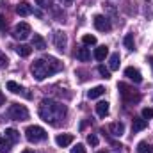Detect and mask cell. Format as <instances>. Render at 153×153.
<instances>
[{"instance_id": "cell-25", "label": "cell", "mask_w": 153, "mask_h": 153, "mask_svg": "<svg viewBox=\"0 0 153 153\" xmlns=\"http://www.w3.org/2000/svg\"><path fill=\"white\" fill-rule=\"evenodd\" d=\"M123 43H125V46H126L128 50H134V48H135V43H134V36H132V34H126L125 39H123Z\"/></svg>"}, {"instance_id": "cell-3", "label": "cell", "mask_w": 153, "mask_h": 153, "mask_svg": "<svg viewBox=\"0 0 153 153\" xmlns=\"http://www.w3.org/2000/svg\"><path fill=\"white\" fill-rule=\"evenodd\" d=\"M117 89H119V94H121V98H123V102H125L126 105L139 103V100H141V94H139V93H137L134 87H130V85H126V84L119 82Z\"/></svg>"}, {"instance_id": "cell-4", "label": "cell", "mask_w": 153, "mask_h": 153, "mask_svg": "<svg viewBox=\"0 0 153 153\" xmlns=\"http://www.w3.org/2000/svg\"><path fill=\"white\" fill-rule=\"evenodd\" d=\"M25 137H27L29 143H41V141H45V139L48 137V134H46L45 128H41V126H38V125H34V126H27V130H25Z\"/></svg>"}, {"instance_id": "cell-2", "label": "cell", "mask_w": 153, "mask_h": 153, "mask_svg": "<svg viewBox=\"0 0 153 153\" xmlns=\"http://www.w3.org/2000/svg\"><path fill=\"white\" fill-rule=\"evenodd\" d=\"M62 70V62L59 61V59H55V57H43V59H38V61H34L32 62V66H30V71H32V75L36 80H45L46 76L53 75V73H57V71H61Z\"/></svg>"}, {"instance_id": "cell-23", "label": "cell", "mask_w": 153, "mask_h": 153, "mask_svg": "<svg viewBox=\"0 0 153 153\" xmlns=\"http://www.w3.org/2000/svg\"><path fill=\"white\" fill-rule=\"evenodd\" d=\"M137 153H153V144L146 143V141H141L137 144Z\"/></svg>"}, {"instance_id": "cell-27", "label": "cell", "mask_w": 153, "mask_h": 153, "mask_svg": "<svg viewBox=\"0 0 153 153\" xmlns=\"http://www.w3.org/2000/svg\"><path fill=\"white\" fill-rule=\"evenodd\" d=\"M98 71L103 78H111V70H107L105 66H98Z\"/></svg>"}, {"instance_id": "cell-33", "label": "cell", "mask_w": 153, "mask_h": 153, "mask_svg": "<svg viewBox=\"0 0 153 153\" xmlns=\"http://www.w3.org/2000/svg\"><path fill=\"white\" fill-rule=\"evenodd\" d=\"M0 30H2V32H5V30H7V22L4 20V16H2V14H0Z\"/></svg>"}, {"instance_id": "cell-14", "label": "cell", "mask_w": 153, "mask_h": 153, "mask_svg": "<svg viewBox=\"0 0 153 153\" xmlns=\"http://www.w3.org/2000/svg\"><path fill=\"white\" fill-rule=\"evenodd\" d=\"M16 13H18L20 16H29V14H32V5L27 4V2H20V4L16 5Z\"/></svg>"}, {"instance_id": "cell-32", "label": "cell", "mask_w": 153, "mask_h": 153, "mask_svg": "<svg viewBox=\"0 0 153 153\" xmlns=\"http://www.w3.org/2000/svg\"><path fill=\"white\" fill-rule=\"evenodd\" d=\"M36 4H38L39 7H43V9L50 7V0H36Z\"/></svg>"}, {"instance_id": "cell-9", "label": "cell", "mask_w": 153, "mask_h": 153, "mask_svg": "<svg viewBox=\"0 0 153 153\" xmlns=\"http://www.w3.org/2000/svg\"><path fill=\"white\" fill-rule=\"evenodd\" d=\"M53 45H55V48H57L59 52H64V48H66V34L57 30V32L53 34Z\"/></svg>"}, {"instance_id": "cell-36", "label": "cell", "mask_w": 153, "mask_h": 153, "mask_svg": "<svg viewBox=\"0 0 153 153\" xmlns=\"http://www.w3.org/2000/svg\"><path fill=\"white\" fill-rule=\"evenodd\" d=\"M22 153H34V152H30V150H25V152H22Z\"/></svg>"}, {"instance_id": "cell-13", "label": "cell", "mask_w": 153, "mask_h": 153, "mask_svg": "<svg viewBox=\"0 0 153 153\" xmlns=\"http://www.w3.org/2000/svg\"><path fill=\"white\" fill-rule=\"evenodd\" d=\"M125 75L128 76L130 80H134L135 84L143 82V75H141V71H139V70H135V68H126V70H125Z\"/></svg>"}, {"instance_id": "cell-31", "label": "cell", "mask_w": 153, "mask_h": 153, "mask_svg": "<svg viewBox=\"0 0 153 153\" xmlns=\"http://www.w3.org/2000/svg\"><path fill=\"white\" fill-rule=\"evenodd\" d=\"M71 153H85V148H84V144H76L75 148H71Z\"/></svg>"}, {"instance_id": "cell-7", "label": "cell", "mask_w": 153, "mask_h": 153, "mask_svg": "<svg viewBox=\"0 0 153 153\" xmlns=\"http://www.w3.org/2000/svg\"><path fill=\"white\" fill-rule=\"evenodd\" d=\"M93 23H94L96 30H100V32H109V30L112 29V25H111V22L107 20V16H102V14H96L94 20H93Z\"/></svg>"}, {"instance_id": "cell-38", "label": "cell", "mask_w": 153, "mask_h": 153, "mask_svg": "<svg viewBox=\"0 0 153 153\" xmlns=\"http://www.w3.org/2000/svg\"><path fill=\"white\" fill-rule=\"evenodd\" d=\"M98 153H109V152H98Z\"/></svg>"}, {"instance_id": "cell-15", "label": "cell", "mask_w": 153, "mask_h": 153, "mask_svg": "<svg viewBox=\"0 0 153 153\" xmlns=\"http://www.w3.org/2000/svg\"><path fill=\"white\" fill-rule=\"evenodd\" d=\"M75 57L78 61H82V62H87L89 59H91V53H89V50L87 48H84V46H80V48H76L75 52Z\"/></svg>"}, {"instance_id": "cell-8", "label": "cell", "mask_w": 153, "mask_h": 153, "mask_svg": "<svg viewBox=\"0 0 153 153\" xmlns=\"http://www.w3.org/2000/svg\"><path fill=\"white\" fill-rule=\"evenodd\" d=\"M7 89L11 91V93H14V94H23L25 98H32V94L30 93H27L25 91V87L23 85H20V84H16V82H7Z\"/></svg>"}, {"instance_id": "cell-10", "label": "cell", "mask_w": 153, "mask_h": 153, "mask_svg": "<svg viewBox=\"0 0 153 153\" xmlns=\"http://www.w3.org/2000/svg\"><path fill=\"white\" fill-rule=\"evenodd\" d=\"M146 126H148V119H144V117H134V121H132V132L134 134L144 130Z\"/></svg>"}, {"instance_id": "cell-5", "label": "cell", "mask_w": 153, "mask_h": 153, "mask_svg": "<svg viewBox=\"0 0 153 153\" xmlns=\"http://www.w3.org/2000/svg\"><path fill=\"white\" fill-rule=\"evenodd\" d=\"M7 117L14 119V121H25L29 119V111L25 105H20V103H13L7 111Z\"/></svg>"}, {"instance_id": "cell-20", "label": "cell", "mask_w": 153, "mask_h": 153, "mask_svg": "<svg viewBox=\"0 0 153 153\" xmlns=\"http://www.w3.org/2000/svg\"><path fill=\"white\" fill-rule=\"evenodd\" d=\"M11 146H13V143H11L5 135H0V152L2 153H9L11 152Z\"/></svg>"}, {"instance_id": "cell-16", "label": "cell", "mask_w": 153, "mask_h": 153, "mask_svg": "<svg viewBox=\"0 0 153 153\" xmlns=\"http://www.w3.org/2000/svg\"><path fill=\"white\" fill-rule=\"evenodd\" d=\"M32 48H36V50H45V48H46V41L41 38L39 34H34V36H32Z\"/></svg>"}, {"instance_id": "cell-29", "label": "cell", "mask_w": 153, "mask_h": 153, "mask_svg": "<svg viewBox=\"0 0 153 153\" xmlns=\"http://www.w3.org/2000/svg\"><path fill=\"white\" fill-rule=\"evenodd\" d=\"M143 117H144V119H152L153 117V109H148V107L143 109Z\"/></svg>"}, {"instance_id": "cell-26", "label": "cell", "mask_w": 153, "mask_h": 153, "mask_svg": "<svg viewBox=\"0 0 153 153\" xmlns=\"http://www.w3.org/2000/svg\"><path fill=\"white\" fill-rule=\"evenodd\" d=\"M82 43H84V45H96V38L91 36V34H85V36L82 38Z\"/></svg>"}, {"instance_id": "cell-1", "label": "cell", "mask_w": 153, "mask_h": 153, "mask_svg": "<svg viewBox=\"0 0 153 153\" xmlns=\"http://www.w3.org/2000/svg\"><path fill=\"white\" fill-rule=\"evenodd\" d=\"M66 114H68V109L66 105L55 102V100H50V98H45L41 103H39V117L52 125V126H61L66 119Z\"/></svg>"}, {"instance_id": "cell-22", "label": "cell", "mask_w": 153, "mask_h": 153, "mask_svg": "<svg viewBox=\"0 0 153 153\" xmlns=\"http://www.w3.org/2000/svg\"><path fill=\"white\" fill-rule=\"evenodd\" d=\"M103 93H105V87H102V85H96V87H93V89L87 93V96H89L91 100H94V98H100Z\"/></svg>"}, {"instance_id": "cell-19", "label": "cell", "mask_w": 153, "mask_h": 153, "mask_svg": "<svg viewBox=\"0 0 153 153\" xmlns=\"http://www.w3.org/2000/svg\"><path fill=\"white\" fill-rule=\"evenodd\" d=\"M4 135H5V137H7L13 144L20 141V134H18V130H14V128H7V130L4 132Z\"/></svg>"}, {"instance_id": "cell-35", "label": "cell", "mask_w": 153, "mask_h": 153, "mask_svg": "<svg viewBox=\"0 0 153 153\" xmlns=\"http://www.w3.org/2000/svg\"><path fill=\"white\" fill-rule=\"evenodd\" d=\"M62 4H66V5H71V4H73V0H62Z\"/></svg>"}, {"instance_id": "cell-21", "label": "cell", "mask_w": 153, "mask_h": 153, "mask_svg": "<svg viewBox=\"0 0 153 153\" xmlns=\"http://www.w3.org/2000/svg\"><path fill=\"white\" fill-rule=\"evenodd\" d=\"M16 53L20 57H29L32 53V46H27V45H18L16 46Z\"/></svg>"}, {"instance_id": "cell-11", "label": "cell", "mask_w": 153, "mask_h": 153, "mask_svg": "<svg viewBox=\"0 0 153 153\" xmlns=\"http://www.w3.org/2000/svg\"><path fill=\"white\" fill-rule=\"evenodd\" d=\"M55 143H57V146L66 148V146H70V144L73 143V135H71V134H61V135L55 137Z\"/></svg>"}, {"instance_id": "cell-28", "label": "cell", "mask_w": 153, "mask_h": 153, "mask_svg": "<svg viewBox=\"0 0 153 153\" xmlns=\"http://www.w3.org/2000/svg\"><path fill=\"white\" fill-rule=\"evenodd\" d=\"M7 62H9V61H7L5 53H4V52L0 50V68H7Z\"/></svg>"}, {"instance_id": "cell-34", "label": "cell", "mask_w": 153, "mask_h": 153, "mask_svg": "<svg viewBox=\"0 0 153 153\" xmlns=\"http://www.w3.org/2000/svg\"><path fill=\"white\" fill-rule=\"evenodd\" d=\"M5 103V96L2 94V91H0V105H4Z\"/></svg>"}, {"instance_id": "cell-24", "label": "cell", "mask_w": 153, "mask_h": 153, "mask_svg": "<svg viewBox=\"0 0 153 153\" xmlns=\"http://www.w3.org/2000/svg\"><path fill=\"white\" fill-rule=\"evenodd\" d=\"M119 53H112L111 55V61H109V66H111V70H119Z\"/></svg>"}, {"instance_id": "cell-37", "label": "cell", "mask_w": 153, "mask_h": 153, "mask_svg": "<svg viewBox=\"0 0 153 153\" xmlns=\"http://www.w3.org/2000/svg\"><path fill=\"white\" fill-rule=\"evenodd\" d=\"M150 62H152V66H153V59H150Z\"/></svg>"}, {"instance_id": "cell-6", "label": "cell", "mask_w": 153, "mask_h": 153, "mask_svg": "<svg viewBox=\"0 0 153 153\" xmlns=\"http://www.w3.org/2000/svg\"><path fill=\"white\" fill-rule=\"evenodd\" d=\"M29 36H30V25H29V23H25V22L18 23V25L14 27V30H13V38H14V39L23 41V39H27Z\"/></svg>"}, {"instance_id": "cell-18", "label": "cell", "mask_w": 153, "mask_h": 153, "mask_svg": "<svg viewBox=\"0 0 153 153\" xmlns=\"http://www.w3.org/2000/svg\"><path fill=\"white\" fill-rule=\"evenodd\" d=\"M96 114L100 116V117H105V116L109 114V103L107 102H98L96 103Z\"/></svg>"}, {"instance_id": "cell-17", "label": "cell", "mask_w": 153, "mask_h": 153, "mask_svg": "<svg viewBox=\"0 0 153 153\" xmlns=\"http://www.w3.org/2000/svg\"><path fill=\"white\" fill-rule=\"evenodd\" d=\"M107 55H109V48H107L105 45H102V46H98V48L94 50V59H96V61H103Z\"/></svg>"}, {"instance_id": "cell-30", "label": "cell", "mask_w": 153, "mask_h": 153, "mask_svg": "<svg viewBox=\"0 0 153 153\" xmlns=\"http://www.w3.org/2000/svg\"><path fill=\"white\" fill-rule=\"evenodd\" d=\"M87 143H89L91 146H96V144H98V137L91 134V135H87Z\"/></svg>"}, {"instance_id": "cell-12", "label": "cell", "mask_w": 153, "mask_h": 153, "mask_svg": "<svg viewBox=\"0 0 153 153\" xmlns=\"http://www.w3.org/2000/svg\"><path fill=\"white\" fill-rule=\"evenodd\" d=\"M109 132L114 135V137H121L123 132H125V125L121 121H116V123H111L109 125Z\"/></svg>"}]
</instances>
